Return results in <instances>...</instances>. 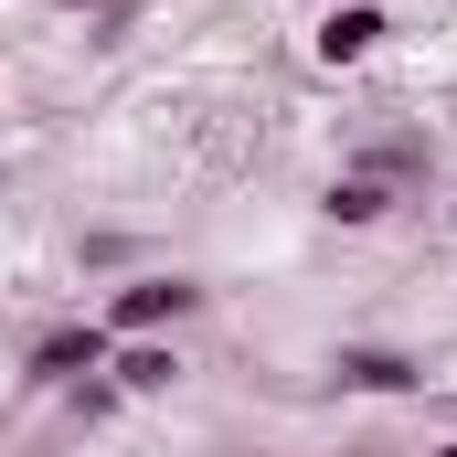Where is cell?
Listing matches in <instances>:
<instances>
[{
  "label": "cell",
  "instance_id": "3",
  "mask_svg": "<svg viewBox=\"0 0 457 457\" xmlns=\"http://www.w3.org/2000/svg\"><path fill=\"white\" fill-rule=\"evenodd\" d=\"M330 372H341L351 394H415V383H426L404 351H383V341H341V361H330Z\"/></svg>",
  "mask_w": 457,
  "mask_h": 457
},
{
  "label": "cell",
  "instance_id": "4",
  "mask_svg": "<svg viewBox=\"0 0 457 457\" xmlns=\"http://www.w3.org/2000/svg\"><path fill=\"white\" fill-rule=\"evenodd\" d=\"M372 43H383V11H372V0H341V11L320 21V64H361Z\"/></svg>",
  "mask_w": 457,
  "mask_h": 457
},
{
  "label": "cell",
  "instance_id": "5",
  "mask_svg": "<svg viewBox=\"0 0 457 457\" xmlns=\"http://www.w3.org/2000/svg\"><path fill=\"white\" fill-rule=\"evenodd\" d=\"M170 372H181L170 341H128V351H117V383H128V394H170Z\"/></svg>",
  "mask_w": 457,
  "mask_h": 457
},
{
  "label": "cell",
  "instance_id": "6",
  "mask_svg": "<svg viewBox=\"0 0 457 457\" xmlns=\"http://www.w3.org/2000/svg\"><path fill=\"white\" fill-rule=\"evenodd\" d=\"M330 213H341V224H372V213H383V181H372V170L330 181Z\"/></svg>",
  "mask_w": 457,
  "mask_h": 457
},
{
  "label": "cell",
  "instance_id": "2",
  "mask_svg": "<svg viewBox=\"0 0 457 457\" xmlns=\"http://www.w3.org/2000/svg\"><path fill=\"white\" fill-rule=\"evenodd\" d=\"M75 372H107V320H64L32 341V383H75Z\"/></svg>",
  "mask_w": 457,
  "mask_h": 457
},
{
  "label": "cell",
  "instance_id": "1",
  "mask_svg": "<svg viewBox=\"0 0 457 457\" xmlns=\"http://www.w3.org/2000/svg\"><path fill=\"white\" fill-rule=\"evenodd\" d=\"M192 309H203L192 277H138V287H117V298H107V341H117V330L149 341V330H170V320H192Z\"/></svg>",
  "mask_w": 457,
  "mask_h": 457
},
{
  "label": "cell",
  "instance_id": "7",
  "mask_svg": "<svg viewBox=\"0 0 457 457\" xmlns=\"http://www.w3.org/2000/svg\"><path fill=\"white\" fill-rule=\"evenodd\" d=\"M447 457H457V447H447Z\"/></svg>",
  "mask_w": 457,
  "mask_h": 457
}]
</instances>
